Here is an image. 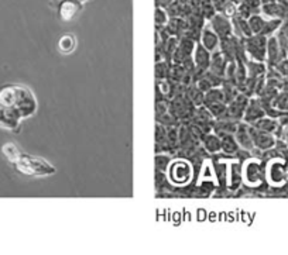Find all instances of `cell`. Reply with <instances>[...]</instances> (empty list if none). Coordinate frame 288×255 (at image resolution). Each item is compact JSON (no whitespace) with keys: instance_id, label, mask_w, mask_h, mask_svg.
<instances>
[{"instance_id":"6da1fadb","label":"cell","mask_w":288,"mask_h":255,"mask_svg":"<svg viewBox=\"0 0 288 255\" xmlns=\"http://www.w3.org/2000/svg\"><path fill=\"white\" fill-rule=\"evenodd\" d=\"M34 110V96L26 86L9 85L0 88V126L14 128L20 119L33 114Z\"/></svg>"},{"instance_id":"7a4b0ae2","label":"cell","mask_w":288,"mask_h":255,"mask_svg":"<svg viewBox=\"0 0 288 255\" xmlns=\"http://www.w3.org/2000/svg\"><path fill=\"white\" fill-rule=\"evenodd\" d=\"M13 162H16L17 169L26 175L43 177V175H51L55 172V168L50 165L47 161L34 158V156H28L26 154H19V156Z\"/></svg>"},{"instance_id":"3957f363","label":"cell","mask_w":288,"mask_h":255,"mask_svg":"<svg viewBox=\"0 0 288 255\" xmlns=\"http://www.w3.org/2000/svg\"><path fill=\"white\" fill-rule=\"evenodd\" d=\"M50 7L55 11L62 22H72L83 9L79 0H50Z\"/></svg>"},{"instance_id":"277c9868","label":"cell","mask_w":288,"mask_h":255,"mask_svg":"<svg viewBox=\"0 0 288 255\" xmlns=\"http://www.w3.org/2000/svg\"><path fill=\"white\" fill-rule=\"evenodd\" d=\"M170 177L175 183H185L191 179V167L184 161H177L170 169Z\"/></svg>"},{"instance_id":"5b68a950","label":"cell","mask_w":288,"mask_h":255,"mask_svg":"<svg viewBox=\"0 0 288 255\" xmlns=\"http://www.w3.org/2000/svg\"><path fill=\"white\" fill-rule=\"evenodd\" d=\"M212 27L220 35H228V34L231 33V24H229V22L223 16H220V14L215 16L212 19Z\"/></svg>"},{"instance_id":"8992f818","label":"cell","mask_w":288,"mask_h":255,"mask_svg":"<svg viewBox=\"0 0 288 255\" xmlns=\"http://www.w3.org/2000/svg\"><path fill=\"white\" fill-rule=\"evenodd\" d=\"M58 48L62 54H71L75 48H77V40L74 35L67 34L64 37H61L59 43H58Z\"/></svg>"},{"instance_id":"52a82bcc","label":"cell","mask_w":288,"mask_h":255,"mask_svg":"<svg viewBox=\"0 0 288 255\" xmlns=\"http://www.w3.org/2000/svg\"><path fill=\"white\" fill-rule=\"evenodd\" d=\"M264 24L265 22L260 17V16H252V17H250V22H249V26H250V28L253 30L254 33L262 31V30L264 28Z\"/></svg>"},{"instance_id":"ba28073f","label":"cell","mask_w":288,"mask_h":255,"mask_svg":"<svg viewBox=\"0 0 288 255\" xmlns=\"http://www.w3.org/2000/svg\"><path fill=\"white\" fill-rule=\"evenodd\" d=\"M202 41H204V44L207 45L208 48H213L216 43H218V40H216V35L212 33V31H209V30H205L204 31V35H202Z\"/></svg>"},{"instance_id":"9c48e42d","label":"cell","mask_w":288,"mask_h":255,"mask_svg":"<svg viewBox=\"0 0 288 255\" xmlns=\"http://www.w3.org/2000/svg\"><path fill=\"white\" fill-rule=\"evenodd\" d=\"M167 19H168V16H167V11L161 9V7H158L157 11H156V22L157 24H164V23H167Z\"/></svg>"},{"instance_id":"30bf717a","label":"cell","mask_w":288,"mask_h":255,"mask_svg":"<svg viewBox=\"0 0 288 255\" xmlns=\"http://www.w3.org/2000/svg\"><path fill=\"white\" fill-rule=\"evenodd\" d=\"M215 144H216V140H215V138H212V140H209V141H208V147H209L212 151H215V150H216V145Z\"/></svg>"},{"instance_id":"8fae6325","label":"cell","mask_w":288,"mask_h":255,"mask_svg":"<svg viewBox=\"0 0 288 255\" xmlns=\"http://www.w3.org/2000/svg\"><path fill=\"white\" fill-rule=\"evenodd\" d=\"M81 3H86V1H92V0H79Z\"/></svg>"}]
</instances>
